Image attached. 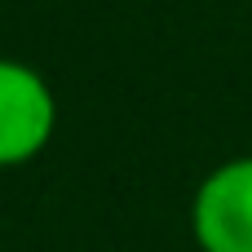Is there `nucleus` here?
Masks as SVG:
<instances>
[{"instance_id": "nucleus-1", "label": "nucleus", "mask_w": 252, "mask_h": 252, "mask_svg": "<svg viewBox=\"0 0 252 252\" xmlns=\"http://www.w3.org/2000/svg\"><path fill=\"white\" fill-rule=\"evenodd\" d=\"M58 128V97L49 80L18 62L0 58V168L31 164Z\"/></svg>"}, {"instance_id": "nucleus-2", "label": "nucleus", "mask_w": 252, "mask_h": 252, "mask_svg": "<svg viewBox=\"0 0 252 252\" xmlns=\"http://www.w3.org/2000/svg\"><path fill=\"white\" fill-rule=\"evenodd\" d=\"M199 252H252V155L217 164L190 204Z\"/></svg>"}]
</instances>
